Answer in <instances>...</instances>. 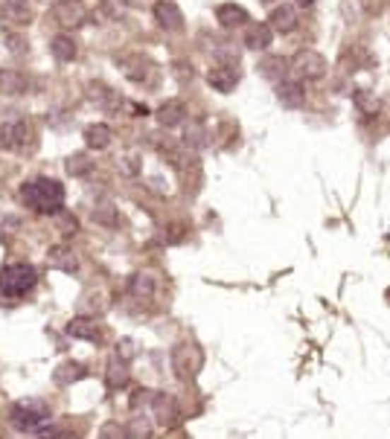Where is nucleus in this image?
<instances>
[{
    "label": "nucleus",
    "instance_id": "obj_21",
    "mask_svg": "<svg viewBox=\"0 0 390 439\" xmlns=\"http://www.w3.org/2000/svg\"><path fill=\"white\" fill-rule=\"evenodd\" d=\"M85 375V367H79V363H64V367L56 370V381L59 384H67V381H79Z\"/></svg>",
    "mask_w": 390,
    "mask_h": 439
},
{
    "label": "nucleus",
    "instance_id": "obj_12",
    "mask_svg": "<svg viewBox=\"0 0 390 439\" xmlns=\"http://www.w3.org/2000/svg\"><path fill=\"white\" fill-rule=\"evenodd\" d=\"M215 18H218V23H222V27H228V30L248 23V12L242 9L239 4H222V6L215 9Z\"/></svg>",
    "mask_w": 390,
    "mask_h": 439
},
{
    "label": "nucleus",
    "instance_id": "obj_15",
    "mask_svg": "<svg viewBox=\"0 0 390 439\" xmlns=\"http://www.w3.org/2000/svg\"><path fill=\"white\" fill-rule=\"evenodd\" d=\"M56 18L61 20V27H82V23L88 20V12L79 4H59Z\"/></svg>",
    "mask_w": 390,
    "mask_h": 439
},
{
    "label": "nucleus",
    "instance_id": "obj_3",
    "mask_svg": "<svg viewBox=\"0 0 390 439\" xmlns=\"http://www.w3.org/2000/svg\"><path fill=\"white\" fill-rule=\"evenodd\" d=\"M9 422L15 431H23V433H35L41 431L47 422H50V407H47L44 402H18L9 413Z\"/></svg>",
    "mask_w": 390,
    "mask_h": 439
},
{
    "label": "nucleus",
    "instance_id": "obj_8",
    "mask_svg": "<svg viewBox=\"0 0 390 439\" xmlns=\"http://www.w3.org/2000/svg\"><path fill=\"white\" fill-rule=\"evenodd\" d=\"M23 140H27V123L20 119L0 123V149H20Z\"/></svg>",
    "mask_w": 390,
    "mask_h": 439
},
{
    "label": "nucleus",
    "instance_id": "obj_25",
    "mask_svg": "<svg viewBox=\"0 0 390 439\" xmlns=\"http://www.w3.org/2000/svg\"><path fill=\"white\" fill-rule=\"evenodd\" d=\"M88 157L85 155H73V157H67V172L70 175H85L88 172Z\"/></svg>",
    "mask_w": 390,
    "mask_h": 439
},
{
    "label": "nucleus",
    "instance_id": "obj_9",
    "mask_svg": "<svg viewBox=\"0 0 390 439\" xmlns=\"http://www.w3.org/2000/svg\"><path fill=\"white\" fill-rule=\"evenodd\" d=\"M268 27H274L280 32H291V30L297 27V9L291 6V4H280L271 12V18H268Z\"/></svg>",
    "mask_w": 390,
    "mask_h": 439
},
{
    "label": "nucleus",
    "instance_id": "obj_13",
    "mask_svg": "<svg viewBox=\"0 0 390 439\" xmlns=\"http://www.w3.org/2000/svg\"><path fill=\"white\" fill-rule=\"evenodd\" d=\"M0 18H6L12 23H27L32 18V9L27 0H4L0 4Z\"/></svg>",
    "mask_w": 390,
    "mask_h": 439
},
{
    "label": "nucleus",
    "instance_id": "obj_26",
    "mask_svg": "<svg viewBox=\"0 0 390 439\" xmlns=\"http://www.w3.org/2000/svg\"><path fill=\"white\" fill-rule=\"evenodd\" d=\"M295 4H297V6H312L314 0H295Z\"/></svg>",
    "mask_w": 390,
    "mask_h": 439
},
{
    "label": "nucleus",
    "instance_id": "obj_10",
    "mask_svg": "<svg viewBox=\"0 0 390 439\" xmlns=\"http://www.w3.org/2000/svg\"><path fill=\"white\" fill-rule=\"evenodd\" d=\"M67 335L73 337H82V340H93V344H100L102 340V326L88 320V317H76V320H70L67 326Z\"/></svg>",
    "mask_w": 390,
    "mask_h": 439
},
{
    "label": "nucleus",
    "instance_id": "obj_24",
    "mask_svg": "<svg viewBox=\"0 0 390 439\" xmlns=\"http://www.w3.org/2000/svg\"><path fill=\"white\" fill-rule=\"evenodd\" d=\"M129 381V373H126V367L123 363H117V361H111V370H108V384L111 387H123Z\"/></svg>",
    "mask_w": 390,
    "mask_h": 439
},
{
    "label": "nucleus",
    "instance_id": "obj_18",
    "mask_svg": "<svg viewBox=\"0 0 390 439\" xmlns=\"http://www.w3.org/2000/svg\"><path fill=\"white\" fill-rule=\"evenodd\" d=\"M53 56H56L59 61H73V59H76V44H73V38L56 35V38H53Z\"/></svg>",
    "mask_w": 390,
    "mask_h": 439
},
{
    "label": "nucleus",
    "instance_id": "obj_5",
    "mask_svg": "<svg viewBox=\"0 0 390 439\" xmlns=\"http://www.w3.org/2000/svg\"><path fill=\"white\" fill-rule=\"evenodd\" d=\"M201 363H204V355L199 347H192V344H181L175 352H172V367L181 378H192L195 373L201 370Z\"/></svg>",
    "mask_w": 390,
    "mask_h": 439
},
{
    "label": "nucleus",
    "instance_id": "obj_27",
    "mask_svg": "<svg viewBox=\"0 0 390 439\" xmlns=\"http://www.w3.org/2000/svg\"><path fill=\"white\" fill-rule=\"evenodd\" d=\"M262 4H274V0H262Z\"/></svg>",
    "mask_w": 390,
    "mask_h": 439
},
{
    "label": "nucleus",
    "instance_id": "obj_6",
    "mask_svg": "<svg viewBox=\"0 0 390 439\" xmlns=\"http://www.w3.org/2000/svg\"><path fill=\"white\" fill-rule=\"evenodd\" d=\"M207 82H210V88H215V90L230 93V90L239 85V70L233 67V61L218 64V67H213V70L207 73Z\"/></svg>",
    "mask_w": 390,
    "mask_h": 439
},
{
    "label": "nucleus",
    "instance_id": "obj_14",
    "mask_svg": "<svg viewBox=\"0 0 390 439\" xmlns=\"http://www.w3.org/2000/svg\"><path fill=\"white\" fill-rule=\"evenodd\" d=\"M271 41H274V32H271V27H265V23H256V27H251L248 35H245V47H248V50H254V53L268 50Z\"/></svg>",
    "mask_w": 390,
    "mask_h": 439
},
{
    "label": "nucleus",
    "instance_id": "obj_20",
    "mask_svg": "<svg viewBox=\"0 0 390 439\" xmlns=\"http://www.w3.org/2000/svg\"><path fill=\"white\" fill-rule=\"evenodd\" d=\"M355 105H358V111L364 114V116H376L379 114V100L373 93H367V90H355Z\"/></svg>",
    "mask_w": 390,
    "mask_h": 439
},
{
    "label": "nucleus",
    "instance_id": "obj_2",
    "mask_svg": "<svg viewBox=\"0 0 390 439\" xmlns=\"http://www.w3.org/2000/svg\"><path fill=\"white\" fill-rule=\"evenodd\" d=\"M38 282V274L32 265H6L4 271H0V294L4 297H23L30 294Z\"/></svg>",
    "mask_w": 390,
    "mask_h": 439
},
{
    "label": "nucleus",
    "instance_id": "obj_22",
    "mask_svg": "<svg viewBox=\"0 0 390 439\" xmlns=\"http://www.w3.org/2000/svg\"><path fill=\"white\" fill-rule=\"evenodd\" d=\"M50 256H53V265L61 267V271H76V256H73L67 248H56Z\"/></svg>",
    "mask_w": 390,
    "mask_h": 439
},
{
    "label": "nucleus",
    "instance_id": "obj_16",
    "mask_svg": "<svg viewBox=\"0 0 390 439\" xmlns=\"http://www.w3.org/2000/svg\"><path fill=\"white\" fill-rule=\"evenodd\" d=\"M158 119H160V126H181L184 119H187V108H184V102H178V100H172V102H163L160 105V111H158Z\"/></svg>",
    "mask_w": 390,
    "mask_h": 439
},
{
    "label": "nucleus",
    "instance_id": "obj_7",
    "mask_svg": "<svg viewBox=\"0 0 390 439\" xmlns=\"http://www.w3.org/2000/svg\"><path fill=\"white\" fill-rule=\"evenodd\" d=\"M155 20L169 32H178L184 27V15L172 0H160V4H155Z\"/></svg>",
    "mask_w": 390,
    "mask_h": 439
},
{
    "label": "nucleus",
    "instance_id": "obj_19",
    "mask_svg": "<svg viewBox=\"0 0 390 439\" xmlns=\"http://www.w3.org/2000/svg\"><path fill=\"white\" fill-rule=\"evenodd\" d=\"M285 67H288L285 59L271 56V59H265V61L259 64V73H262L265 79H283V76H285Z\"/></svg>",
    "mask_w": 390,
    "mask_h": 439
},
{
    "label": "nucleus",
    "instance_id": "obj_11",
    "mask_svg": "<svg viewBox=\"0 0 390 439\" xmlns=\"http://www.w3.org/2000/svg\"><path fill=\"white\" fill-rule=\"evenodd\" d=\"M277 96H280V102L285 108H297V105H303V85L297 79H291V82L288 79H280Z\"/></svg>",
    "mask_w": 390,
    "mask_h": 439
},
{
    "label": "nucleus",
    "instance_id": "obj_17",
    "mask_svg": "<svg viewBox=\"0 0 390 439\" xmlns=\"http://www.w3.org/2000/svg\"><path fill=\"white\" fill-rule=\"evenodd\" d=\"M114 140V134H111V128L108 126H102V123H96V126H90L88 131H85V143H88V149H108V143Z\"/></svg>",
    "mask_w": 390,
    "mask_h": 439
},
{
    "label": "nucleus",
    "instance_id": "obj_23",
    "mask_svg": "<svg viewBox=\"0 0 390 439\" xmlns=\"http://www.w3.org/2000/svg\"><path fill=\"white\" fill-rule=\"evenodd\" d=\"M152 288H155V282H152L149 274H140V277L131 279V291H134L137 297H140V294H143V297H149V294H152Z\"/></svg>",
    "mask_w": 390,
    "mask_h": 439
},
{
    "label": "nucleus",
    "instance_id": "obj_4",
    "mask_svg": "<svg viewBox=\"0 0 390 439\" xmlns=\"http://www.w3.org/2000/svg\"><path fill=\"white\" fill-rule=\"evenodd\" d=\"M291 70L297 73V79H321L326 76V59L318 50H300L291 59Z\"/></svg>",
    "mask_w": 390,
    "mask_h": 439
},
{
    "label": "nucleus",
    "instance_id": "obj_1",
    "mask_svg": "<svg viewBox=\"0 0 390 439\" xmlns=\"http://www.w3.org/2000/svg\"><path fill=\"white\" fill-rule=\"evenodd\" d=\"M20 201L38 215H56L64 207V186L56 178H32L20 186Z\"/></svg>",
    "mask_w": 390,
    "mask_h": 439
}]
</instances>
